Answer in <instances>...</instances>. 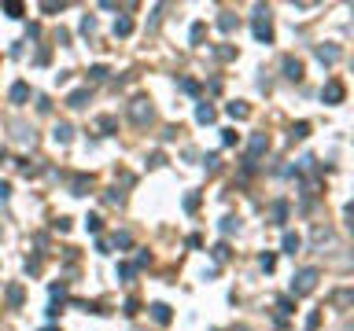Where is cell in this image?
Masks as SVG:
<instances>
[{
  "mask_svg": "<svg viewBox=\"0 0 354 331\" xmlns=\"http://www.w3.org/2000/svg\"><path fill=\"white\" fill-rule=\"evenodd\" d=\"M317 269H303V273H295V280H291V294L295 298H303V294H310L314 287H317Z\"/></svg>",
  "mask_w": 354,
  "mask_h": 331,
  "instance_id": "cell-1",
  "label": "cell"
},
{
  "mask_svg": "<svg viewBox=\"0 0 354 331\" xmlns=\"http://www.w3.org/2000/svg\"><path fill=\"white\" fill-rule=\"evenodd\" d=\"M255 41L258 44H273V22H269V11L266 8L255 11Z\"/></svg>",
  "mask_w": 354,
  "mask_h": 331,
  "instance_id": "cell-2",
  "label": "cell"
},
{
  "mask_svg": "<svg viewBox=\"0 0 354 331\" xmlns=\"http://www.w3.org/2000/svg\"><path fill=\"white\" fill-rule=\"evenodd\" d=\"M321 100H325L329 107H340V103L347 100V85L340 81V77H332V81H329L325 88H321Z\"/></svg>",
  "mask_w": 354,
  "mask_h": 331,
  "instance_id": "cell-3",
  "label": "cell"
},
{
  "mask_svg": "<svg viewBox=\"0 0 354 331\" xmlns=\"http://www.w3.org/2000/svg\"><path fill=\"white\" fill-rule=\"evenodd\" d=\"M129 114H133V122H137V125H148L151 118H155V110H151V103H148L144 96H137V100L129 103Z\"/></svg>",
  "mask_w": 354,
  "mask_h": 331,
  "instance_id": "cell-4",
  "label": "cell"
},
{
  "mask_svg": "<svg viewBox=\"0 0 354 331\" xmlns=\"http://www.w3.org/2000/svg\"><path fill=\"white\" fill-rule=\"evenodd\" d=\"M266 147H269V136H266V133H255V136H251V147H248V169H251V162H255Z\"/></svg>",
  "mask_w": 354,
  "mask_h": 331,
  "instance_id": "cell-5",
  "label": "cell"
},
{
  "mask_svg": "<svg viewBox=\"0 0 354 331\" xmlns=\"http://www.w3.org/2000/svg\"><path fill=\"white\" fill-rule=\"evenodd\" d=\"M314 55L321 59V63H329V67H332V63H340V48H336V44H317V48H314Z\"/></svg>",
  "mask_w": 354,
  "mask_h": 331,
  "instance_id": "cell-6",
  "label": "cell"
},
{
  "mask_svg": "<svg viewBox=\"0 0 354 331\" xmlns=\"http://www.w3.org/2000/svg\"><path fill=\"white\" fill-rule=\"evenodd\" d=\"M284 77H288V81H303V63L299 59H284Z\"/></svg>",
  "mask_w": 354,
  "mask_h": 331,
  "instance_id": "cell-7",
  "label": "cell"
},
{
  "mask_svg": "<svg viewBox=\"0 0 354 331\" xmlns=\"http://www.w3.org/2000/svg\"><path fill=\"white\" fill-rule=\"evenodd\" d=\"M151 317H155V324H170L174 313H170V306H166V302H155V306H151Z\"/></svg>",
  "mask_w": 354,
  "mask_h": 331,
  "instance_id": "cell-8",
  "label": "cell"
},
{
  "mask_svg": "<svg viewBox=\"0 0 354 331\" xmlns=\"http://www.w3.org/2000/svg\"><path fill=\"white\" fill-rule=\"evenodd\" d=\"M85 103H89V88H74L67 96V107H74V110H81Z\"/></svg>",
  "mask_w": 354,
  "mask_h": 331,
  "instance_id": "cell-9",
  "label": "cell"
},
{
  "mask_svg": "<svg viewBox=\"0 0 354 331\" xmlns=\"http://www.w3.org/2000/svg\"><path fill=\"white\" fill-rule=\"evenodd\" d=\"M133 34V19H129V15H118V19H115V37H129Z\"/></svg>",
  "mask_w": 354,
  "mask_h": 331,
  "instance_id": "cell-10",
  "label": "cell"
},
{
  "mask_svg": "<svg viewBox=\"0 0 354 331\" xmlns=\"http://www.w3.org/2000/svg\"><path fill=\"white\" fill-rule=\"evenodd\" d=\"M52 136H56V144H70V136H74V129L67 122H56V129H52Z\"/></svg>",
  "mask_w": 354,
  "mask_h": 331,
  "instance_id": "cell-11",
  "label": "cell"
},
{
  "mask_svg": "<svg viewBox=\"0 0 354 331\" xmlns=\"http://www.w3.org/2000/svg\"><path fill=\"white\" fill-rule=\"evenodd\" d=\"M214 118H218V110H214L210 103H199V107H196V122H203V125H210Z\"/></svg>",
  "mask_w": 354,
  "mask_h": 331,
  "instance_id": "cell-12",
  "label": "cell"
},
{
  "mask_svg": "<svg viewBox=\"0 0 354 331\" xmlns=\"http://www.w3.org/2000/svg\"><path fill=\"white\" fill-rule=\"evenodd\" d=\"M30 100V85L26 81H15L11 85V103H26Z\"/></svg>",
  "mask_w": 354,
  "mask_h": 331,
  "instance_id": "cell-13",
  "label": "cell"
},
{
  "mask_svg": "<svg viewBox=\"0 0 354 331\" xmlns=\"http://www.w3.org/2000/svg\"><path fill=\"white\" fill-rule=\"evenodd\" d=\"M299 247H303L299 232H284V254H299Z\"/></svg>",
  "mask_w": 354,
  "mask_h": 331,
  "instance_id": "cell-14",
  "label": "cell"
},
{
  "mask_svg": "<svg viewBox=\"0 0 354 331\" xmlns=\"http://www.w3.org/2000/svg\"><path fill=\"white\" fill-rule=\"evenodd\" d=\"M70 188H74V195H85L89 188H92V177H85V173H78V177H74V184H70Z\"/></svg>",
  "mask_w": 354,
  "mask_h": 331,
  "instance_id": "cell-15",
  "label": "cell"
},
{
  "mask_svg": "<svg viewBox=\"0 0 354 331\" xmlns=\"http://www.w3.org/2000/svg\"><path fill=\"white\" fill-rule=\"evenodd\" d=\"M111 247H115V250H129V247H133L129 232H115V235H111Z\"/></svg>",
  "mask_w": 354,
  "mask_h": 331,
  "instance_id": "cell-16",
  "label": "cell"
},
{
  "mask_svg": "<svg viewBox=\"0 0 354 331\" xmlns=\"http://www.w3.org/2000/svg\"><path fill=\"white\" fill-rule=\"evenodd\" d=\"M225 110H229V118H248V114H251V107H248V103H240V100H236V103H229Z\"/></svg>",
  "mask_w": 354,
  "mask_h": 331,
  "instance_id": "cell-17",
  "label": "cell"
},
{
  "mask_svg": "<svg viewBox=\"0 0 354 331\" xmlns=\"http://www.w3.org/2000/svg\"><path fill=\"white\" fill-rule=\"evenodd\" d=\"M310 136V122H295L291 125V140H306Z\"/></svg>",
  "mask_w": 354,
  "mask_h": 331,
  "instance_id": "cell-18",
  "label": "cell"
},
{
  "mask_svg": "<svg viewBox=\"0 0 354 331\" xmlns=\"http://www.w3.org/2000/svg\"><path fill=\"white\" fill-rule=\"evenodd\" d=\"M218 26H222V34H233V29H236V15H229V11H222V19H218Z\"/></svg>",
  "mask_w": 354,
  "mask_h": 331,
  "instance_id": "cell-19",
  "label": "cell"
},
{
  "mask_svg": "<svg viewBox=\"0 0 354 331\" xmlns=\"http://www.w3.org/2000/svg\"><path fill=\"white\" fill-rule=\"evenodd\" d=\"M203 37H207V22H196L192 34H188V41H192V44H203Z\"/></svg>",
  "mask_w": 354,
  "mask_h": 331,
  "instance_id": "cell-20",
  "label": "cell"
},
{
  "mask_svg": "<svg viewBox=\"0 0 354 331\" xmlns=\"http://www.w3.org/2000/svg\"><path fill=\"white\" fill-rule=\"evenodd\" d=\"M181 92H188V96H199V81H192V77H181Z\"/></svg>",
  "mask_w": 354,
  "mask_h": 331,
  "instance_id": "cell-21",
  "label": "cell"
},
{
  "mask_svg": "<svg viewBox=\"0 0 354 331\" xmlns=\"http://www.w3.org/2000/svg\"><path fill=\"white\" fill-rule=\"evenodd\" d=\"M22 4H15V0H8V4H4V15H11V19H22Z\"/></svg>",
  "mask_w": 354,
  "mask_h": 331,
  "instance_id": "cell-22",
  "label": "cell"
},
{
  "mask_svg": "<svg viewBox=\"0 0 354 331\" xmlns=\"http://www.w3.org/2000/svg\"><path fill=\"white\" fill-rule=\"evenodd\" d=\"M8 302H11V306L22 302V287H19V283H11V287H8Z\"/></svg>",
  "mask_w": 354,
  "mask_h": 331,
  "instance_id": "cell-23",
  "label": "cell"
},
{
  "mask_svg": "<svg viewBox=\"0 0 354 331\" xmlns=\"http://www.w3.org/2000/svg\"><path fill=\"white\" fill-rule=\"evenodd\" d=\"M107 74H111V70H107V67H103V63H96V67H92V70H89V77H92V81H103V77H107Z\"/></svg>",
  "mask_w": 354,
  "mask_h": 331,
  "instance_id": "cell-24",
  "label": "cell"
},
{
  "mask_svg": "<svg viewBox=\"0 0 354 331\" xmlns=\"http://www.w3.org/2000/svg\"><path fill=\"white\" fill-rule=\"evenodd\" d=\"M236 140H240V133H236V129H225V133H222V144H225V147H233Z\"/></svg>",
  "mask_w": 354,
  "mask_h": 331,
  "instance_id": "cell-25",
  "label": "cell"
},
{
  "mask_svg": "<svg viewBox=\"0 0 354 331\" xmlns=\"http://www.w3.org/2000/svg\"><path fill=\"white\" fill-rule=\"evenodd\" d=\"M258 265H262L266 273H273V269H277V258H273V254H262V258H258Z\"/></svg>",
  "mask_w": 354,
  "mask_h": 331,
  "instance_id": "cell-26",
  "label": "cell"
},
{
  "mask_svg": "<svg viewBox=\"0 0 354 331\" xmlns=\"http://www.w3.org/2000/svg\"><path fill=\"white\" fill-rule=\"evenodd\" d=\"M236 228H240V221H236V217H225V221H222V232H225V235H229V232H236Z\"/></svg>",
  "mask_w": 354,
  "mask_h": 331,
  "instance_id": "cell-27",
  "label": "cell"
},
{
  "mask_svg": "<svg viewBox=\"0 0 354 331\" xmlns=\"http://www.w3.org/2000/svg\"><path fill=\"white\" fill-rule=\"evenodd\" d=\"M26 273L37 276V273H41V258H26Z\"/></svg>",
  "mask_w": 354,
  "mask_h": 331,
  "instance_id": "cell-28",
  "label": "cell"
},
{
  "mask_svg": "<svg viewBox=\"0 0 354 331\" xmlns=\"http://www.w3.org/2000/svg\"><path fill=\"white\" fill-rule=\"evenodd\" d=\"M196 206H199V195H196V192H188V195H184V210H188V214H192Z\"/></svg>",
  "mask_w": 354,
  "mask_h": 331,
  "instance_id": "cell-29",
  "label": "cell"
},
{
  "mask_svg": "<svg viewBox=\"0 0 354 331\" xmlns=\"http://www.w3.org/2000/svg\"><path fill=\"white\" fill-rule=\"evenodd\" d=\"M229 258V243H218L214 247V261H225Z\"/></svg>",
  "mask_w": 354,
  "mask_h": 331,
  "instance_id": "cell-30",
  "label": "cell"
},
{
  "mask_svg": "<svg viewBox=\"0 0 354 331\" xmlns=\"http://www.w3.org/2000/svg\"><path fill=\"white\" fill-rule=\"evenodd\" d=\"M100 129H103L107 136H111V133H115V118H111V114H107V118H100Z\"/></svg>",
  "mask_w": 354,
  "mask_h": 331,
  "instance_id": "cell-31",
  "label": "cell"
},
{
  "mask_svg": "<svg viewBox=\"0 0 354 331\" xmlns=\"http://www.w3.org/2000/svg\"><path fill=\"white\" fill-rule=\"evenodd\" d=\"M203 166H207V173H218V155H207Z\"/></svg>",
  "mask_w": 354,
  "mask_h": 331,
  "instance_id": "cell-32",
  "label": "cell"
},
{
  "mask_svg": "<svg viewBox=\"0 0 354 331\" xmlns=\"http://www.w3.org/2000/svg\"><path fill=\"white\" fill-rule=\"evenodd\" d=\"M317 324H321V313H310L306 317V331H317Z\"/></svg>",
  "mask_w": 354,
  "mask_h": 331,
  "instance_id": "cell-33",
  "label": "cell"
},
{
  "mask_svg": "<svg viewBox=\"0 0 354 331\" xmlns=\"http://www.w3.org/2000/svg\"><path fill=\"white\" fill-rule=\"evenodd\" d=\"M85 228H89V232H100V217H96V214H92V217L85 221Z\"/></svg>",
  "mask_w": 354,
  "mask_h": 331,
  "instance_id": "cell-34",
  "label": "cell"
},
{
  "mask_svg": "<svg viewBox=\"0 0 354 331\" xmlns=\"http://www.w3.org/2000/svg\"><path fill=\"white\" fill-rule=\"evenodd\" d=\"M277 309H281V313H295V309H291V298H281V302H277Z\"/></svg>",
  "mask_w": 354,
  "mask_h": 331,
  "instance_id": "cell-35",
  "label": "cell"
},
{
  "mask_svg": "<svg viewBox=\"0 0 354 331\" xmlns=\"http://www.w3.org/2000/svg\"><path fill=\"white\" fill-rule=\"evenodd\" d=\"M8 195H11V184H8V180H0V202H4Z\"/></svg>",
  "mask_w": 354,
  "mask_h": 331,
  "instance_id": "cell-36",
  "label": "cell"
},
{
  "mask_svg": "<svg viewBox=\"0 0 354 331\" xmlns=\"http://www.w3.org/2000/svg\"><path fill=\"white\" fill-rule=\"evenodd\" d=\"M44 331H56V327H44Z\"/></svg>",
  "mask_w": 354,
  "mask_h": 331,
  "instance_id": "cell-37",
  "label": "cell"
}]
</instances>
